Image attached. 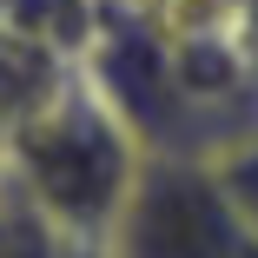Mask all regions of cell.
Listing matches in <instances>:
<instances>
[{
    "label": "cell",
    "mask_w": 258,
    "mask_h": 258,
    "mask_svg": "<svg viewBox=\"0 0 258 258\" xmlns=\"http://www.w3.org/2000/svg\"><path fill=\"white\" fill-rule=\"evenodd\" d=\"M0 152H7L14 199L33 219H46L67 245L99 258V238H106L119 199L133 192V172L146 159V133L99 86L93 67H73V80L0 139Z\"/></svg>",
    "instance_id": "1"
},
{
    "label": "cell",
    "mask_w": 258,
    "mask_h": 258,
    "mask_svg": "<svg viewBox=\"0 0 258 258\" xmlns=\"http://www.w3.org/2000/svg\"><path fill=\"white\" fill-rule=\"evenodd\" d=\"M99 258H258V238L225 199L205 146H146Z\"/></svg>",
    "instance_id": "2"
},
{
    "label": "cell",
    "mask_w": 258,
    "mask_h": 258,
    "mask_svg": "<svg viewBox=\"0 0 258 258\" xmlns=\"http://www.w3.org/2000/svg\"><path fill=\"white\" fill-rule=\"evenodd\" d=\"M80 60H67L53 40H40L33 27L0 20V139H7L20 119H33L46 99H53L73 80Z\"/></svg>",
    "instance_id": "3"
},
{
    "label": "cell",
    "mask_w": 258,
    "mask_h": 258,
    "mask_svg": "<svg viewBox=\"0 0 258 258\" xmlns=\"http://www.w3.org/2000/svg\"><path fill=\"white\" fill-rule=\"evenodd\" d=\"M205 159H212L225 199L238 205V219H245L251 238H258V126H251V133H232V139H219V146H205Z\"/></svg>",
    "instance_id": "4"
},
{
    "label": "cell",
    "mask_w": 258,
    "mask_h": 258,
    "mask_svg": "<svg viewBox=\"0 0 258 258\" xmlns=\"http://www.w3.org/2000/svg\"><path fill=\"white\" fill-rule=\"evenodd\" d=\"M7 192H14V185H7V152H0V199H7Z\"/></svg>",
    "instance_id": "5"
}]
</instances>
